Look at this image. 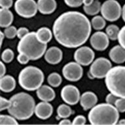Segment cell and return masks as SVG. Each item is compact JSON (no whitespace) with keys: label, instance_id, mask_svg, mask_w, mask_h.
<instances>
[{"label":"cell","instance_id":"7a4b0ae2","mask_svg":"<svg viewBox=\"0 0 125 125\" xmlns=\"http://www.w3.org/2000/svg\"><path fill=\"white\" fill-rule=\"evenodd\" d=\"M10 106L8 109L10 115L18 120H27L35 113V100L26 93H18L10 98Z\"/></svg>","mask_w":125,"mask_h":125},{"label":"cell","instance_id":"30bf717a","mask_svg":"<svg viewBox=\"0 0 125 125\" xmlns=\"http://www.w3.org/2000/svg\"><path fill=\"white\" fill-rule=\"evenodd\" d=\"M62 75L66 80L70 82H77L83 76V68L77 62H70L63 66Z\"/></svg>","mask_w":125,"mask_h":125},{"label":"cell","instance_id":"8fae6325","mask_svg":"<svg viewBox=\"0 0 125 125\" xmlns=\"http://www.w3.org/2000/svg\"><path fill=\"white\" fill-rule=\"evenodd\" d=\"M94 56V52L87 46L80 47L76 50L74 54V60L82 66H88L91 64Z\"/></svg>","mask_w":125,"mask_h":125},{"label":"cell","instance_id":"4dcf8cb0","mask_svg":"<svg viewBox=\"0 0 125 125\" xmlns=\"http://www.w3.org/2000/svg\"><path fill=\"white\" fill-rule=\"evenodd\" d=\"M115 106L120 113L125 112V98H119L115 102Z\"/></svg>","mask_w":125,"mask_h":125},{"label":"cell","instance_id":"3957f363","mask_svg":"<svg viewBox=\"0 0 125 125\" xmlns=\"http://www.w3.org/2000/svg\"><path fill=\"white\" fill-rule=\"evenodd\" d=\"M119 112L114 105L99 104L91 109L88 119L92 125H115L119 121Z\"/></svg>","mask_w":125,"mask_h":125},{"label":"cell","instance_id":"d6a6232c","mask_svg":"<svg viewBox=\"0 0 125 125\" xmlns=\"http://www.w3.org/2000/svg\"><path fill=\"white\" fill-rule=\"evenodd\" d=\"M66 5L72 8L80 7L83 4V0H64Z\"/></svg>","mask_w":125,"mask_h":125},{"label":"cell","instance_id":"7402d4cb","mask_svg":"<svg viewBox=\"0 0 125 125\" xmlns=\"http://www.w3.org/2000/svg\"><path fill=\"white\" fill-rule=\"evenodd\" d=\"M37 36L40 42L47 44L52 39V33L49 28L42 27L37 30Z\"/></svg>","mask_w":125,"mask_h":125},{"label":"cell","instance_id":"d4e9b609","mask_svg":"<svg viewBox=\"0 0 125 125\" xmlns=\"http://www.w3.org/2000/svg\"><path fill=\"white\" fill-rule=\"evenodd\" d=\"M91 25L95 30H102L105 26V20L102 16H95L91 20Z\"/></svg>","mask_w":125,"mask_h":125},{"label":"cell","instance_id":"f35d334b","mask_svg":"<svg viewBox=\"0 0 125 125\" xmlns=\"http://www.w3.org/2000/svg\"><path fill=\"white\" fill-rule=\"evenodd\" d=\"M1 7L3 9H9L12 6L13 1L12 0H0Z\"/></svg>","mask_w":125,"mask_h":125},{"label":"cell","instance_id":"8992f818","mask_svg":"<svg viewBox=\"0 0 125 125\" xmlns=\"http://www.w3.org/2000/svg\"><path fill=\"white\" fill-rule=\"evenodd\" d=\"M44 80V73L40 68L34 66H28L20 71L18 83L21 87L29 91H33L42 86Z\"/></svg>","mask_w":125,"mask_h":125},{"label":"cell","instance_id":"44dd1931","mask_svg":"<svg viewBox=\"0 0 125 125\" xmlns=\"http://www.w3.org/2000/svg\"><path fill=\"white\" fill-rule=\"evenodd\" d=\"M0 26L1 27H9L13 21V14L9 9L1 8L0 10Z\"/></svg>","mask_w":125,"mask_h":125},{"label":"cell","instance_id":"277c9868","mask_svg":"<svg viewBox=\"0 0 125 125\" xmlns=\"http://www.w3.org/2000/svg\"><path fill=\"white\" fill-rule=\"evenodd\" d=\"M47 44L40 42L37 39V32H29L20 39L18 44L19 53H24L30 60L35 61L42 57L46 52Z\"/></svg>","mask_w":125,"mask_h":125},{"label":"cell","instance_id":"9c48e42d","mask_svg":"<svg viewBox=\"0 0 125 125\" xmlns=\"http://www.w3.org/2000/svg\"><path fill=\"white\" fill-rule=\"evenodd\" d=\"M14 9L21 17L32 18L38 11L37 3L35 0H16L14 3Z\"/></svg>","mask_w":125,"mask_h":125},{"label":"cell","instance_id":"ee69618b","mask_svg":"<svg viewBox=\"0 0 125 125\" xmlns=\"http://www.w3.org/2000/svg\"><path fill=\"white\" fill-rule=\"evenodd\" d=\"M4 37H5V35H4V33H3V32H1V44H3V39Z\"/></svg>","mask_w":125,"mask_h":125},{"label":"cell","instance_id":"9a60e30c","mask_svg":"<svg viewBox=\"0 0 125 125\" xmlns=\"http://www.w3.org/2000/svg\"><path fill=\"white\" fill-rule=\"evenodd\" d=\"M44 59L47 62L51 64H58L62 59V52L60 48L56 46L50 47L44 54Z\"/></svg>","mask_w":125,"mask_h":125},{"label":"cell","instance_id":"60d3db41","mask_svg":"<svg viewBox=\"0 0 125 125\" xmlns=\"http://www.w3.org/2000/svg\"><path fill=\"white\" fill-rule=\"evenodd\" d=\"M59 124H61V125H70V124H72V122H71L69 119L65 118V119L61 120Z\"/></svg>","mask_w":125,"mask_h":125},{"label":"cell","instance_id":"ab89813d","mask_svg":"<svg viewBox=\"0 0 125 125\" xmlns=\"http://www.w3.org/2000/svg\"><path fill=\"white\" fill-rule=\"evenodd\" d=\"M0 64H1V77L5 75L6 72V67L5 65L4 64V63L3 62H0Z\"/></svg>","mask_w":125,"mask_h":125},{"label":"cell","instance_id":"4316f807","mask_svg":"<svg viewBox=\"0 0 125 125\" xmlns=\"http://www.w3.org/2000/svg\"><path fill=\"white\" fill-rule=\"evenodd\" d=\"M48 82L49 85L53 87H57L62 82V78L58 73L53 72L48 77Z\"/></svg>","mask_w":125,"mask_h":125},{"label":"cell","instance_id":"5bb4252c","mask_svg":"<svg viewBox=\"0 0 125 125\" xmlns=\"http://www.w3.org/2000/svg\"><path fill=\"white\" fill-rule=\"evenodd\" d=\"M53 106L48 102L42 101L35 106V113L38 118L45 120L50 118L53 113Z\"/></svg>","mask_w":125,"mask_h":125},{"label":"cell","instance_id":"f546056e","mask_svg":"<svg viewBox=\"0 0 125 125\" xmlns=\"http://www.w3.org/2000/svg\"><path fill=\"white\" fill-rule=\"evenodd\" d=\"M17 30L18 29H16L14 26L10 25L5 29L3 32L4 35L7 39H14L16 36H17Z\"/></svg>","mask_w":125,"mask_h":125},{"label":"cell","instance_id":"74e56055","mask_svg":"<svg viewBox=\"0 0 125 125\" xmlns=\"http://www.w3.org/2000/svg\"><path fill=\"white\" fill-rule=\"evenodd\" d=\"M29 33V29L26 27H20L19 29L17 30V37L19 39H21V38H23L25 35H26L27 33Z\"/></svg>","mask_w":125,"mask_h":125},{"label":"cell","instance_id":"f6af8a7d","mask_svg":"<svg viewBox=\"0 0 125 125\" xmlns=\"http://www.w3.org/2000/svg\"><path fill=\"white\" fill-rule=\"evenodd\" d=\"M119 124L120 125H125V119H121L119 121Z\"/></svg>","mask_w":125,"mask_h":125},{"label":"cell","instance_id":"8d00e7d4","mask_svg":"<svg viewBox=\"0 0 125 125\" xmlns=\"http://www.w3.org/2000/svg\"><path fill=\"white\" fill-rule=\"evenodd\" d=\"M18 61L21 64H27V62L29 61V58L24 53H19V55L17 57Z\"/></svg>","mask_w":125,"mask_h":125},{"label":"cell","instance_id":"52a82bcc","mask_svg":"<svg viewBox=\"0 0 125 125\" xmlns=\"http://www.w3.org/2000/svg\"><path fill=\"white\" fill-rule=\"evenodd\" d=\"M111 62L104 57H99L91 63L87 76L90 79L98 78L102 79L105 78L107 72L111 68Z\"/></svg>","mask_w":125,"mask_h":125},{"label":"cell","instance_id":"7c38bea8","mask_svg":"<svg viewBox=\"0 0 125 125\" xmlns=\"http://www.w3.org/2000/svg\"><path fill=\"white\" fill-rule=\"evenodd\" d=\"M61 96L65 103L72 105L78 104L81 97L79 89L72 85H67L63 87L61 91Z\"/></svg>","mask_w":125,"mask_h":125},{"label":"cell","instance_id":"ba28073f","mask_svg":"<svg viewBox=\"0 0 125 125\" xmlns=\"http://www.w3.org/2000/svg\"><path fill=\"white\" fill-rule=\"evenodd\" d=\"M102 16L105 20L115 21L122 16V8L116 0H106L101 5Z\"/></svg>","mask_w":125,"mask_h":125},{"label":"cell","instance_id":"e575fe53","mask_svg":"<svg viewBox=\"0 0 125 125\" xmlns=\"http://www.w3.org/2000/svg\"><path fill=\"white\" fill-rule=\"evenodd\" d=\"M86 123L85 117L83 115H78L76 116L72 121L73 125H84Z\"/></svg>","mask_w":125,"mask_h":125},{"label":"cell","instance_id":"d590c367","mask_svg":"<svg viewBox=\"0 0 125 125\" xmlns=\"http://www.w3.org/2000/svg\"><path fill=\"white\" fill-rule=\"evenodd\" d=\"M118 98H119V97H117V96H115V94L110 93L107 94L106 98H105V101H106L107 103L115 105V102H116Z\"/></svg>","mask_w":125,"mask_h":125},{"label":"cell","instance_id":"d6986e66","mask_svg":"<svg viewBox=\"0 0 125 125\" xmlns=\"http://www.w3.org/2000/svg\"><path fill=\"white\" fill-rule=\"evenodd\" d=\"M37 95L42 101H52L55 97V93L52 88L48 85H42L37 90Z\"/></svg>","mask_w":125,"mask_h":125},{"label":"cell","instance_id":"6da1fadb","mask_svg":"<svg viewBox=\"0 0 125 125\" xmlns=\"http://www.w3.org/2000/svg\"><path fill=\"white\" fill-rule=\"evenodd\" d=\"M91 23L83 14L68 11L61 14L53 25V33L59 44L76 48L87 42L91 33Z\"/></svg>","mask_w":125,"mask_h":125},{"label":"cell","instance_id":"484cf974","mask_svg":"<svg viewBox=\"0 0 125 125\" xmlns=\"http://www.w3.org/2000/svg\"><path fill=\"white\" fill-rule=\"evenodd\" d=\"M119 31H120V29L119 27L113 24L108 25L105 29L106 34L109 37V39L111 41H116L118 39Z\"/></svg>","mask_w":125,"mask_h":125},{"label":"cell","instance_id":"e0dca14e","mask_svg":"<svg viewBox=\"0 0 125 125\" xmlns=\"http://www.w3.org/2000/svg\"><path fill=\"white\" fill-rule=\"evenodd\" d=\"M109 56L113 62L122 64L125 62V49L121 45H116L110 50Z\"/></svg>","mask_w":125,"mask_h":125},{"label":"cell","instance_id":"ffe728a7","mask_svg":"<svg viewBox=\"0 0 125 125\" xmlns=\"http://www.w3.org/2000/svg\"><path fill=\"white\" fill-rule=\"evenodd\" d=\"M16 80L12 76L5 75L1 77L0 88L4 93H10L16 87Z\"/></svg>","mask_w":125,"mask_h":125},{"label":"cell","instance_id":"83f0119b","mask_svg":"<svg viewBox=\"0 0 125 125\" xmlns=\"http://www.w3.org/2000/svg\"><path fill=\"white\" fill-rule=\"evenodd\" d=\"M15 117L12 115H0V124L3 125H18V123L16 120Z\"/></svg>","mask_w":125,"mask_h":125},{"label":"cell","instance_id":"f1b7e54d","mask_svg":"<svg viewBox=\"0 0 125 125\" xmlns=\"http://www.w3.org/2000/svg\"><path fill=\"white\" fill-rule=\"evenodd\" d=\"M14 56V55L13 51L9 48L6 49L2 53V61L3 62L9 63V62H10L12 61L13 60Z\"/></svg>","mask_w":125,"mask_h":125},{"label":"cell","instance_id":"603a6c76","mask_svg":"<svg viewBox=\"0 0 125 125\" xmlns=\"http://www.w3.org/2000/svg\"><path fill=\"white\" fill-rule=\"evenodd\" d=\"M83 10L88 15H96L101 10V3L98 0H94L91 5L83 6Z\"/></svg>","mask_w":125,"mask_h":125},{"label":"cell","instance_id":"2e32d148","mask_svg":"<svg viewBox=\"0 0 125 125\" xmlns=\"http://www.w3.org/2000/svg\"><path fill=\"white\" fill-rule=\"evenodd\" d=\"M80 105L85 111L93 108L96 104L98 98L95 94L91 91L85 92L80 97Z\"/></svg>","mask_w":125,"mask_h":125},{"label":"cell","instance_id":"5b68a950","mask_svg":"<svg viewBox=\"0 0 125 125\" xmlns=\"http://www.w3.org/2000/svg\"><path fill=\"white\" fill-rule=\"evenodd\" d=\"M105 83L111 93L125 98V66L111 67L105 76Z\"/></svg>","mask_w":125,"mask_h":125},{"label":"cell","instance_id":"4fadbf2b","mask_svg":"<svg viewBox=\"0 0 125 125\" xmlns=\"http://www.w3.org/2000/svg\"><path fill=\"white\" fill-rule=\"evenodd\" d=\"M91 46L97 51H104L109 46V37L102 31H96L90 38Z\"/></svg>","mask_w":125,"mask_h":125},{"label":"cell","instance_id":"ac0fdd59","mask_svg":"<svg viewBox=\"0 0 125 125\" xmlns=\"http://www.w3.org/2000/svg\"><path fill=\"white\" fill-rule=\"evenodd\" d=\"M38 10L42 14H50L55 10L57 3L55 0H38Z\"/></svg>","mask_w":125,"mask_h":125},{"label":"cell","instance_id":"b9f144b4","mask_svg":"<svg viewBox=\"0 0 125 125\" xmlns=\"http://www.w3.org/2000/svg\"><path fill=\"white\" fill-rule=\"evenodd\" d=\"M94 0H83V4L84 6L91 5Z\"/></svg>","mask_w":125,"mask_h":125},{"label":"cell","instance_id":"836d02e7","mask_svg":"<svg viewBox=\"0 0 125 125\" xmlns=\"http://www.w3.org/2000/svg\"><path fill=\"white\" fill-rule=\"evenodd\" d=\"M1 105H0V111H3L5 109H8L10 106V100H7L5 98L1 96Z\"/></svg>","mask_w":125,"mask_h":125},{"label":"cell","instance_id":"7bdbcfd3","mask_svg":"<svg viewBox=\"0 0 125 125\" xmlns=\"http://www.w3.org/2000/svg\"><path fill=\"white\" fill-rule=\"evenodd\" d=\"M122 18H123V20L125 22V4L123 5V8H122Z\"/></svg>","mask_w":125,"mask_h":125},{"label":"cell","instance_id":"cb8c5ba5","mask_svg":"<svg viewBox=\"0 0 125 125\" xmlns=\"http://www.w3.org/2000/svg\"><path fill=\"white\" fill-rule=\"evenodd\" d=\"M74 113L72 111V109L70 108V106H68L66 104H61L58 106L57 109V113L58 116V119L62 118L65 119L68 118Z\"/></svg>","mask_w":125,"mask_h":125},{"label":"cell","instance_id":"1f68e13d","mask_svg":"<svg viewBox=\"0 0 125 125\" xmlns=\"http://www.w3.org/2000/svg\"><path fill=\"white\" fill-rule=\"evenodd\" d=\"M117 40L119 41V44L125 49V25L120 29Z\"/></svg>","mask_w":125,"mask_h":125}]
</instances>
